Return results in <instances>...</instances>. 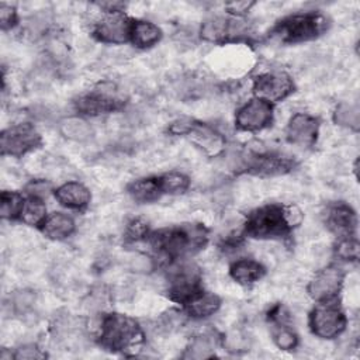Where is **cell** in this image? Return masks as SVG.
<instances>
[{
	"instance_id": "cell-1",
	"label": "cell",
	"mask_w": 360,
	"mask_h": 360,
	"mask_svg": "<svg viewBox=\"0 0 360 360\" xmlns=\"http://www.w3.org/2000/svg\"><path fill=\"white\" fill-rule=\"evenodd\" d=\"M302 214L295 205L269 204L256 208L248 215L245 232L257 239H276L290 233L301 222Z\"/></svg>"
},
{
	"instance_id": "cell-2",
	"label": "cell",
	"mask_w": 360,
	"mask_h": 360,
	"mask_svg": "<svg viewBox=\"0 0 360 360\" xmlns=\"http://www.w3.org/2000/svg\"><path fill=\"white\" fill-rule=\"evenodd\" d=\"M149 242L160 255L177 259L200 250L207 243V231L201 225L165 228L152 232Z\"/></svg>"
},
{
	"instance_id": "cell-3",
	"label": "cell",
	"mask_w": 360,
	"mask_h": 360,
	"mask_svg": "<svg viewBox=\"0 0 360 360\" xmlns=\"http://www.w3.org/2000/svg\"><path fill=\"white\" fill-rule=\"evenodd\" d=\"M100 345L111 352L134 350L143 338L138 322L127 315L108 314L100 326Z\"/></svg>"
},
{
	"instance_id": "cell-4",
	"label": "cell",
	"mask_w": 360,
	"mask_h": 360,
	"mask_svg": "<svg viewBox=\"0 0 360 360\" xmlns=\"http://www.w3.org/2000/svg\"><path fill=\"white\" fill-rule=\"evenodd\" d=\"M328 18L316 11L294 14L280 20L271 30L270 35L283 44H298L318 38L328 30Z\"/></svg>"
},
{
	"instance_id": "cell-5",
	"label": "cell",
	"mask_w": 360,
	"mask_h": 360,
	"mask_svg": "<svg viewBox=\"0 0 360 360\" xmlns=\"http://www.w3.org/2000/svg\"><path fill=\"white\" fill-rule=\"evenodd\" d=\"M200 280V271L194 264H177L167 274V294L173 301L186 304L201 292Z\"/></svg>"
},
{
	"instance_id": "cell-6",
	"label": "cell",
	"mask_w": 360,
	"mask_h": 360,
	"mask_svg": "<svg viewBox=\"0 0 360 360\" xmlns=\"http://www.w3.org/2000/svg\"><path fill=\"white\" fill-rule=\"evenodd\" d=\"M124 104L112 82L98 83L91 93L76 100V108L87 115H100L118 110Z\"/></svg>"
},
{
	"instance_id": "cell-7",
	"label": "cell",
	"mask_w": 360,
	"mask_h": 360,
	"mask_svg": "<svg viewBox=\"0 0 360 360\" xmlns=\"http://www.w3.org/2000/svg\"><path fill=\"white\" fill-rule=\"evenodd\" d=\"M312 332L322 339H332L340 335L346 326V316L340 307L332 300L322 301L309 315Z\"/></svg>"
},
{
	"instance_id": "cell-8",
	"label": "cell",
	"mask_w": 360,
	"mask_h": 360,
	"mask_svg": "<svg viewBox=\"0 0 360 360\" xmlns=\"http://www.w3.org/2000/svg\"><path fill=\"white\" fill-rule=\"evenodd\" d=\"M41 143V135L30 124H18L8 127L1 132L0 139L1 155L15 158L22 156L32 149H37Z\"/></svg>"
},
{
	"instance_id": "cell-9",
	"label": "cell",
	"mask_w": 360,
	"mask_h": 360,
	"mask_svg": "<svg viewBox=\"0 0 360 360\" xmlns=\"http://www.w3.org/2000/svg\"><path fill=\"white\" fill-rule=\"evenodd\" d=\"M132 24L122 11L107 13L96 22L93 35L104 44H124L131 39Z\"/></svg>"
},
{
	"instance_id": "cell-10",
	"label": "cell",
	"mask_w": 360,
	"mask_h": 360,
	"mask_svg": "<svg viewBox=\"0 0 360 360\" xmlns=\"http://www.w3.org/2000/svg\"><path fill=\"white\" fill-rule=\"evenodd\" d=\"M253 90L257 98L274 103L288 97L294 91V83L284 72H269L255 79Z\"/></svg>"
},
{
	"instance_id": "cell-11",
	"label": "cell",
	"mask_w": 360,
	"mask_h": 360,
	"mask_svg": "<svg viewBox=\"0 0 360 360\" xmlns=\"http://www.w3.org/2000/svg\"><path fill=\"white\" fill-rule=\"evenodd\" d=\"M273 108L262 98L248 101L236 114V127L242 131H260L271 124Z\"/></svg>"
},
{
	"instance_id": "cell-12",
	"label": "cell",
	"mask_w": 360,
	"mask_h": 360,
	"mask_svg": "<svg viewBox=\"0 0 360 360\" xmlns=\"http://www.w3.org/2000/svg\"><path fill=\"white\" fill-rule=\"evenodd\" d=\"M248 32V25L242 20L212 17L202 22L201 38L210 42H219L233 37H240Z\"/></svg>"
},
{
	"instance_id": "cell-13",
	"label": "cell",
	"mask_w": 360,
	"mask_h": 360,
	"mask_svg": "<svg viewBox=\"0 0 360 360\" xmlns=\"http://www.w3.org/2000/svg\"><path fill=\"white\" fill-rule=\"evenodd\" d=\"M343 284V271L339 267L329 266L319 270L308 285V292L314 300H333Z\"/></svg>"
},
{
	"instance_id": "cell-14",
	"label": "cell",
	"mask_w": 360,
	"mask_h": 360,
	"mask_svg": "<svg viewBox=\"0 0 360 360\" xmlns=\"http://www.w3.org/2000/svg\"><path fill=\"white\" fill-rule=\"evenodd\" d=\"M319 129V122L315 117L309 114L298 112L291 117L287 125V139L288 142L301 146L308 148L312 146L316 141Z\"/></svg>"
},
{
	"instance_id": "cell-15",
	"label": "cell",
	"mask_w": 360,
	"mask_h": 360,
	"mask_svg": "<svg viewBox=\"0 0 360 360\" xmlns=\"http://www.w3.org/2000/svg\"><path fill=\"white\" fill-rule=\"evenodd\" d=\"M184 135L188 136L191 142H194L208 156H217L225 148L224 136L207 124L188 121V127Z\"/></svg>"
},
{
	"instance_id": "cell-16",
	"label": "cell",
	"mask_w": 360,
	"mask_h": 360,
	"mask_svg": "<svg viewBox=\"0 0 360 360\" xmlns=\"http://www.w3.org/2000/svg\"><path fill=\"white\" fill-rule=\"evenodd\" d=\"M294 160L276 155H255L245 158L243 169L257 176H277L290 172L294 167Z\"/></svg>"
},
{
	"instance_id": "cell-17",
	"label": "cell",
	"mask_w": 360,
	"mask_h": 360,
	"mask_svg": "<svg viewBox=\"0 0 360 360\" xmlns=\"http://www.w3.org/2000/svg\"><path fill=\"white\" fill-rule=\"evenodd\" d=\"M325 222L328 228L340 235L342 238L353 236L357 225V218L354 211L345 202H336L328 207L325 214Z\"/></svg>"
},
{
	"instance_id": "cell-18",
	"label": "cell",
	"mask_w": 360,
	"mask_h": 360,
	"mask_svg": "<svg viewBox=\"0 0 360 360\" xmlns=\"http://www.w3.org/2000/svg\"><path fill=\"white\" fill-rule=\"evenodd\" d=\"M56 200L72 210H83L90 202V191L86 186L77 181H68L56 188L55 191Z\"/></svg>"
},
{
	"instance_id": "cell-19",
	"label": "cell",
	"mask_w": 360,
	"mask_h": 360,
	"mask_svg": "<svg viewBox=\"0 0 360 360\" xmlns=\"http://www.w3.org/2000/svg\"><path fill=\"white\" fill-rule=\"evenodd\" d=\"M127 191L131 198L138 202H152L163 194L159 177H143L134 180L128 184Z\"/></svg>"
},
{
	"instance_id": "cell-20",
	"label": "cell",
	"mask_w": 360,
	"mask_h": 360,
	"mask_svg": "<svg viewBox=\"0 0 360 360\" xmlns=\"http://www.w3.org/2000/svg\"><path fill=\"white\" fill-rule=\"evenodd\" d=\"M229 273L236 283L242 285H249L262 278V276L264 274V267L253 259H240L231 266Z\"/></svg>"
},
{
	"instance_id": "cell-21",
	"label": "cell",
	"mask_w": 360,
	"mask_h": 360,
	"mask_svg": "<svg viewBox=\"0 0 360 360\" xmlns=\"http://www.w3.org/2000/svg\"><path fill=\"white\" fill-rule=\"evenodd\" d=\"M75 231L73 219L63 212L48 215L42 224V232L51 239H65Z\"/></svg>"
},
{
	"instance_id": "cell-22",
	"label": "cell",
	"mask_w": 360,
	"mask_h": 360,
	"mask_svg": "<svg viewBox=\"0 0 360 360\" xmlns=\"http://www.w3.org/2000/svg\"><path fill=\"white\" fill-rule=\"evenodd\" d=\"M162 38L160 28L150 21H134L131 41L138 48H150Z\"/></svg>"
},
{
	"instance_id": "cell-23",
	"label": "cell",
	"mask_w": 360,
	"mask_h": 360,
	"mask_svg": "<svg viewBox=\"0 0 360 360\" xmlns=\"http://www.w3.org/2000/svg\"><path fill=\"white\" fill-rule=\"evenodd\" d=\"M60 134L73 142H86L93 136V128L80 117H68L59 122Z\"/></svg>"
},
{
	"instance_id": "cell-24",
	"label": "cell",
	"mask_w": 360,
	"mask_h": 360,
	"mask_svg": "<svg viewBox=\"0 0 360 360\" xmlns=\"http://www.w3.org/2000/svg\"><path fill=\"white\" fill-rule=\"evenodd\" d=\"M187 312L193 318H205L218 311L221 307V300L218 295L211 292H200L194 298L186 302Z\"/></svg>"
},
{
	"instance_id": "cell-25",
	"label": "cell",
	"mask_w": 360,
	"mask_h": 360,
	"mask_svg": "<svg viewBox=\"0 0 360 360\" xmlns=\"http://www.w3.org/2000/svg\"><path fill=\"white\" fill-rule=\"evenodd\" d=\"M214 354H215V339L212 338V335H200L190 342L183 357L201 360V359L214 357Z\"/></svg>"
},
{
	"instance_id": "cell-26",
	"label": "cell",
	"mask_w": 360,
	"mask_h": 360,
	"mask_svg": "<svg viewBox=\"0 0 360 360\" xmlns=\"http://www.w3.org/2000/svg\"><path fill=\"white\" fill-rule=\"evenodd\" d=\"M333 120L340 127H345V128H349V129H353V131H359V128H360V108H359V104L342 101L335 110Z\"/></svg>"
},
{
	"instance_id": "cell-27",
	"label": "cell",
	"mask_w": 360,
	"mask_h": 360,
	"mask_svg": "<svg viewBox=\"0 0 360 360\" xmlns=\"http://www.w3.org/2000/svg\"><path fill=\"white\" fill-rule=\"evenodd\" d=\"M37 304V292L30 288L17 290L10 295V309L15 315H28Z\"/></svg>"
},
{
	"instance_id": "cell-28",
	"label": "cell",
	"mask_w": 360,
	"mask_h": 360,
	"mask_svg": "<svg viewBox=\"0 0 360 360\" xmlns=\"http://www.w3.org/2000/svg\"><path fill=\"white\" fill-rule=\"evenodd\" d=\"M20 218L27 224V225H42L45 218H46V207L42 202L41 198L31 197L24 202L22 211Z\"/></svg>"
},
{
	"instance_id": "cell-29",
	"label": "cell",
	"mask_w": 360,
	"mask_h": 360,
	"mask_svg": "<svg viewBox=\"0 0 360 360\" xmlns=\"http://www.w3.org/2000/svg\"><path fill=\"white\" fill-rule=\"evenodd\" d=\"M24 198L17 191H3L1 193V202H0V212L3 218L14 219L21 215L24 207Z\"/></svg>"
},
{
	"instance_id": "cell-30",
	"label": "cell",
	"mask_w": 360,
	"mask_h": 360,
	"mask_svg": "<svg viewBox=\"0 0 360 360\" xmlns=\"http://www.w3.org/2000/svg\"><path fill=\"white\" fill-rule=\"evenodd\" d=\"M163 194H180L188 188V177L183 173L172 172L159 177Z\"/></svg>"
},
{
	"instance_id": "cell-31",
	"label": "cell",
	"mask_w": 360,
	"mask_h": 360,
	"mask_svg": "<svg viewBox=\"0 0 360 360\" xmlns=\"http://www.w3.org/2000/svg\"><path fill=\"white\" fill-rule=\"evenodd\" d=\"M273 339H274V343L277 345V347H280L283 350H291L298 343L297 335L284 323L278 325V328L274 330Z\"/></svg>"
},
{
	"instance_id": "cell-32",
	"label": "cell",
	"mask_w": 360,
	"mask_h": 360,
	"mask_svg": "<svg viewBox=\"0 0 360 360\" xmlns=\"http://www.w3.org/2000/svg\"><path fill=\"white\" fill-rule=\"evenodd\" d=\"M249 345H250L249 343V338L246 336V333H243L239 329L231 330L224 338V346L226 347V350L233 352V353H239V352L248 350Z\"/></svg>"
},
{
	"instance_id": "cell-33",
	"label": "cell",
	"mask_w": 360,
	"mask_h": 360,
	"mask_svg": "<svg viewBox=\"0 0 360 360\" xmlns=\"http://www.w3.org/2000/svg\"><path fill=\"white\" fill-rule=\"evenodd\" d=\"M127 266L131 271L138 273V274H148L153 270L155 262L142 253H134L127 257Z\"/></svg>"
},
{
	"instance_id": "cell-34",
	"label": "cell",
	"mask_w": 360,
	"mask_h": 360,
	"mask_svg": "<svg viewBox=\"0 0 360 360\" xmlns=\"http://www.w3.org/2000/svg\"><path fill=\"white\" fill-rule=\"evenodd\" d=\"M336 255L343 260H356L359 257L357 240L352 236L342 238V240L336 246Z\"/></svg>"
},
{
	"instance_id": "cell-35",
	"label": "cell",
	"mask_w": 360,
	"mask_h": 360,
	"mask_svg": "<svg viewBox=\"0 0 360 360\" xmlns=\"http://www.w3.org/2000/svg\"><path fill=\"white\" fill-rule=\"evenodd\" d=\"M184 322V316L181 312H177L174 309H170L165 314H162L160 318V329H165L167 332L177 329L179 326H181Z\"/></svg>"
},
{
	"instance_id": "cell-36",
	"label": "cell",
	"mask_w": 360,
	"mask_h": 360,
	"mask_svg": "<svg viewBox=\"0 0 360 360\" xmlns=\"http://www.w3.org/2000/svg\"><path fill=\"white\" fill-rule=\"evenodd\" d=\"M44 357H45V353L41 349H38L37 345H32V343L18 347L14 353V359H18V360H37Z\"/></svg>"
},
{
	"instance_id": "cell-37",
	"label": "cell",
	"mask_w": 360,
	"mask_h": 360,
	"mask_svg": "<svg viewBox=\"0 0 360 360\" xmlns=\"http://www.w3.org/2000/svg\"><path fill=\"white\" fill-rule=\"evenodd\" d=\"M27 191L30 193L31 197L42 200L52 191V184L45 180H34L27 186Z\"/></svg>"
},
{
	"instance_id": "cell-38",
	"label": "cell",
	"mask_w": 360,
	"mask_h": 360,
	"mask_svg": "<svg viewBox=\"0 0 360 360\" xmlns=\"http://www.w3.org/2000/svg\"><path fill=\"white\" fill-rule=\"evenodd\" d=\"M0 21H1V28L3 30L11 28L17 21L15 8L11 7V6H7V4H1V7H0Z\"/></svg>"
},
{
	"instance_id": "cell-39",
	"label": "cell",
	"mask_w": 360,
	"mask_h": 360,
	"mask_svg": "<svg viewBox=\"0 0 360 360\" xmlns=\"http://www.w3.org/2000/svg\"><path fill=\"white\" fill-rule=\"evenodd\" d=\"M87 307L91 311H100L107 305V292L103 290H97L90 292L89 298H87Z\"/></svg>"
},
{
	"instance_id": "cell-40",
	"label": "cell",
	"mask_w": 360,
	"mask_h": 360,
	"mask_svg": "<svg viewBox=\"0 0 360 360\" xmlns=\"http://www.w3.org/2000/svg\"><path fill=\"white\" fill-rule=\"evenodd\" d=\"M127 235L129 239H139L142 236H146V224L142 222L141 219H134L127 229Z\"/></svg>"
},
{
	"instance_id": "cell-41",
	"label": "cell",
	"mask_w": 360,
	"mask_h": 360,
	"mask_svg": "<svg viewBox=\"0 0 360 360\" xmlns=\"http://www.w3.org/2000/svg\"><path fill=\"white\" fill-rule=\"evenodd\" d=\"M253 6H255L253 1H232L225 4V8L233 15H242L248 13Z\"/></svg>"
}]
</instances>
